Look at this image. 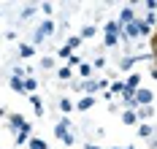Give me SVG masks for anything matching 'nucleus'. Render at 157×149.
<instances>
[{"label": "nucleus", "instance_id": "obj_32", "mask_svg": "<svg viewBox=\"0 0 157 149\" xmlns=\"http://www.w3.org/2000/svg\"><path fill=\"white\" fill-rule=\"evenodd\" d=\"M125 149H136V147H125Z\"/></svg>", "mask_w": 157, "mask_h": 149}, {"label": "nucleus", "instance_id": "obj_23", "mask_svg": "<svg viewBox=\"0 0 157 149\" xmlns=\"http://www.w3.org/2000/svg\"><path fill=\"white\" fill-rule=\"evenodd\" d=\"M122 90H125V84H122V82H114L109 92H111V95H122Z\"/></svg>", "mask_w": 157, "mask_h": 149}, {"label": "nucleus", "instance_id": "obj_4", "mask_svg": "<svg viewBox=\"0 0 157 149\" xmlns=\"http://www.w3.org/2000/svg\"><path fill=\"white\" fill-rule=\"evenodd\" d=\"M30 133H33V125H30V122H25V125H22V130L14 136V141L19 144V147H22V144H27V141H30Z\"/></svg>", "mask_w": 157, "mask_h": 149}, {"label": "nucleus", "instance_id": "obj_10", "mask_svg": "<svg viewBox=\"0 0 157 149\" xmlns=\"http://www.w3.org/2000/svg\"><path fill=\"white\" fill-rule=\"evenodd\" d=\"M106 35H122V25H119L117 19L106 22Z\"/></svg>", "mask_w": 157, "mask_h": 149}, {"label": "nucleus", "instance_id": "obj_28", "mask_svg": "<svg viewBox=\"0 0 157 149\" xmlns=\"http://www.w3.org/2000/svg\"><path fill=\"white\" fill-rule=\"evenodd\" d=\"M106 65V60H103V57H95V63H92V68H103Z\"/></svg>", "mask_w": 157, "mask_h": 149}, {"label": "nucleus", "instance_id": "obj_26", "mask_svg": "<svg viewBox=\"0 0 157 149\" xmlns=\"http://www.w3.org/2000/svg\"><path fill=\"white\" fill-rule=\"evenodd\" d=\"M41 68L52 71V68H54V57H44V60H41Z\"/></svg>", "mask_w": 157, "mask_h": 149}, {"label": "nucleus", "instance_id": "obj_27", "mask_svg": "<svg viewBox=\"0 0 157 149\" xmlns=\"http://www.w3.org/2000/svg\"><path fill=\"white\" fill-rule=\"evenodd\" d=\"M117 44H119V35H106V46H111V49H114Z\"/></svg>", "mask_w": 157, "mask_h": 149}, {"label": "nucleus", "instance_id": "obj_20", "mask_svg": "<svg viewBox=\"0 0 157 149\" xmlns=\"http://www.w3.org/2000/svg\"><path fill=\"white\" fill-rule=\"evenodd\" d=\"M8 87H11L14 92H22V79H16V76H11V79H8Z\"/></svg>", "mask_w": 157, "mask_h": 149}, {"label": "nucleus", "instance_id": "obj_11", "mask_svg": "<svg viewBox=\"0 0 157 149\" xmlns=\"http://www.w3.org/2000/svg\"><path fill=\"white\" fill-rule=\"evenodd\" d=\"M122 122H125V125H138L136 111H133V109H125V111H122Z\"/></svg>", "mask_w": 157, "mask_h": 149}, {"label": "nucleus", "instance_id": "obj_5", "mask_svg": "<svg viewBox=\"0 0 157 149\" xmlns=\"http://www.w3.org/2000/svg\"><path fill=\"white\" fill-rule=\"evenodd\" d=\"M133 19H136V11H133V6H125V8L119 11V17H117V22H119V25L125 27V25H130Z\"/></svg>", "mask_w": 157, "mask_h": 149}, {"label": "nucleus", "instance_id": "obj_22", "mask_svg": "<svg viewBox=\"0 0 157 149\" xmlns=\"http://www.w3.org/2000/svg\"><path fill=\"white\" fill-rule=\"evenodd\" d=\"M136 63H138V57H125V60H122V71H130Z\"/></svg>", "mask_w": 157, "mask_h": 149}, {"label": "nucleus", "instance_id": "obj_17", "mask_svg": "<svg viewBox=\"0 0 157 149\" xmlns=\"http://www.w3.org/2000/svg\"><path fill=\"white\" fill-rule=\"evenodd\" d=\"M95 33H98V27H95V25H87V27H81V33H78V38L84 41V38H92Z\"/></svg>", "mask_w": 157, "mask_h": 149}, {"label": "nucleus", "instance_id": "obj_2", "mask_svg": "<svg viewBox=\"0 0 157 149\" xmlns=\"http://www.w3.org/2000/svg\"><path fill=\"white\" fill-rule=\"evenodd\" d=\"M52 33H54V22H52V19H46V22H44L35 33H33V46L44 44V38H46V35H52Z\"/></svg>", "mask_w": 157, "mask_h": 149}, {"label": "nucleus", "instance_id": "obj_25", "mask_svg": "<svg viewBox=\"0 0 157 149\" xmlns=\"http://www.w3.org/2000/svg\"><path fill=\"white\" fill-rule=\"evenodd\" d=\"M78 65H81V60H78V54H71V57H68V68L73 71V68H78Z\"/></svg>", "mask_w": 157, "mask_h": 149}, {"label": "nucleus", "instance_id": "obj_18", "mask_svg": "<svg viewBox=\"0 0 157 149\" xmlns=\"http://www.w3.org/2000/svg\"><path fill=\"white\" fill-rule=\"evenodd\" d=\"M78 73H81V79H92V65L90 63H81L78 65Z\"/></svg>", "mask_w": 157, "mask_h": 149}, {"label": "nucleus", "instance_id": "obj_6", "mask_svg": "<svg viewBox=\"0 0 157 149\" xmlns=\"http://www.w3.org/2000/svg\"><path fill=\"white\" fill-rule=\"evenodd\" d=\"M68 130H73V122H71L68 117H65V119H60V122L54 125V136H57V138H63Z\"/></svg>", "mask_w": 157, "mask_h": 149}, {"label": "nucleus", "instance_id": "obj_24", "mask_svg": "<svg viewBox=\"0 0 157 149\" xmlns=\"http://www.w3.org/2000/svg\"><path fill=\"white\" fill-rule=\"evenodd\" d=\"M33 14H35V6H25V8H22V14H19V17H22V19H30Z\"/></svg>", "mask_w": 157, "mask_h": 149}, {"label": "nucleus", "instance_id": "obj_16", "mask_svg": "<svg viewBox=\"0 0 157 149\" xmlns=\"http://www.w3.org/2000/svg\"><path fill=\"white\" fill-rule=\"evenodd\" d=\"M30 103H33V109H35V114H38V117L44 114V103H41V98H38L35 92H33V95H30Z\"/></svg>", "mask_w": 157, "mask_h": 149}, {"label": "nucleus", "instance_id": "obj_30", "mask_svg": "<svg viewBox=\"0 0 157 149\" xmlns=\"http://www.w3.org/2000/svg\"><path fill=\"white\" fill-rule=\"evenodd\" d=\"M109 87V79H98V90H106Z\"/></svg>", "mask_w": 157, "mask_h": 149}, {"label": "nucleus", "instance_id": "obj_31", "mask_svg": "<svg viewBox=\"0 0 157 149\" xmlns=\"http://www.w3.org/2000/svg\"><path fill=\"white\" fill-rule=\"evenodd\" d=\"M84 149H103V147H95V144H87Z\"/></svg>", "mask_w": 157, "mask_h": 149}, {"label": "nucleus", "instance_id": "obj_8", "mask_svg": "<svg viewBox=\"0 0 157 149\" xmlns=\"http://www.w3.org/2000/svg\"><path fill=\"white\" fill-rule=\"evenodd\" d=\"M133 111H136L138 119H146V122H149V119L155 117V106H144V109H133Z\"/></svg>", "mask_w": 157, "mask_h": 149}, {"label": "nucleus", "instance_id": "obj_12", "mask_svg": "<svg viewBox=\"0 0 157 149\" xmlns=\"http://www.w3.org/2000/svg\"><path fill=\"white\" fill-rule=\"evenodd\" d=\"M152 122H141V125H138V136H141V138H146V141H149V138H152Z\"/></svg>", "mask_w": 157, "mask_h": 149}, {"label": "nucleus", "instance_id": "obj_13", "mask_svg": "<svg viewBox=\"0 0 157 149\" xmlns=\"http://www.w3.org/2000/svg\"><path fill=\"white\" fill-rule=\"evenodd\" d=\"M33 90H38V82H35L33 76L22 79V92H30V95H33Z\"/></svg>", "mask_w": 157, "mask_h": 149}, {"label": "nucleus", "instance_id": "obj_7", "mask_svg": "<svg viewBox=\"0 0 157 149\" xmlns=\"http://www.w3.org/2000/svg\"><path fill=\"white\" fill-rule=\"evenodd\" d=\"M25 122H27V119H25L22 114H8V128H11L14 133L22 130V125H25Z\"/></svg>", "mask_w": 157, "mask_h": 149}, {"label": "nucleus", "instance_id": "obj_21", "mask_svg": "<svg viewBox=\"0 0 157 149\" xmlns=\"http://www.w3.org/2000/svg\"><path fill=\"white\" fill-rule=\"evenodd\" d=\"M60 109H63V114H71V111H73V103H71L68 98H63L60 100Z\"/></svg>", "mask_w": 157, "mask_h": 149}, {"label": "nucleus", "instance_id": "obj_19", "mask_svg": "<svg viewBox=\"0 0 157 149\" xmlns=\"http://www.w3.org/2000/svg\"><path fill=\"white\" fill-rule=\"evenodd\" d=\"M71 76H73V71H71V68H68V65H65V68H60V71H57V79H60V82H68Z\"/></svg>", "mask_w": 157, "mask_h": 149}, {"label": "nucleus", "instance_id": "obj_15", "mask_svg": "<svg viewBox=\"0 0 157 149\" xmlns=\"http://www.w3.org/2000/svg\"><path fill=\"white\" fill-rule=\"evenodd\" d=\"M27 147H30V149H49V144L44 141V138H33V136H30V141H27Z\"/></svg>", "mask_w": 157, "mask_h": 149}, {"label": "nucleus", "instance_id": "obj_1", "mask_svg": "<svg viewBox=\"0 0 157 149\" xmlns=\"http://www.w3.org/2000/svg\"><path fill=\"white\" fill-rule=\"evenodd\" d=\"M152 100H155V92L152 90H136V95H133V109H144V106H152Z\"/></svg>", "mask_w": 157, "mask_h": 149}, {"label": "nucleus", "instance_id": "obj_29", "mask_svg": "<svg viewBox=\"0 0 157 149\" xmlns=\"http://www.w3.org/2000/svg\"><path fill=\"white\" fill-rule=\"evenodd\" d=\"M41 11H44V14H49V17H52V3H44V6H41Z\"/></svg>", "mask_w": 157, "mask_h": 149}, {"label": "nucleus", "instance_id": "obj_14", "mask_svg": "<svg viewBox=\"0 0 157 149\" xmlns=\"http://www.w3.org/2000/svg\"><path fill=\"white\" fill-rule=\"evenodd\" d=\"M33 54H35L33 44H19V57H33Z\"/></svg>", "mask_w": 157, "mask_h": 149}, {"label": "nucleus", "instance_id": "obj_9", "mask_svg": "<svg viewBox=\"0 0 157 149\" xmlns=\"http://www.w3.org/2000/svg\"><path fill=\"white\" fill-rule=\"evenodd\" d=\"M92 106H95V98H92V95H84V98L76 103V109H78V111H90Z\"/></svg>", "mask_w": 157, "mask_h": 149}, {"label": "nucleus", "instance_id": "obj_3", "mask_svg": "<svg viewBox=\"0 0 157 149\" xmlns=\"http://www.w3.org/2000/svg\"><path fill=\"white\" fill-rule=\"evenodd\" d=\"M78 46H81V38H78V35H71V38L65 41V46H60V52H57V54H60V57H71Z\"/></svg>", "mask_w": 157, "mask_h": 149}]
</instances>
